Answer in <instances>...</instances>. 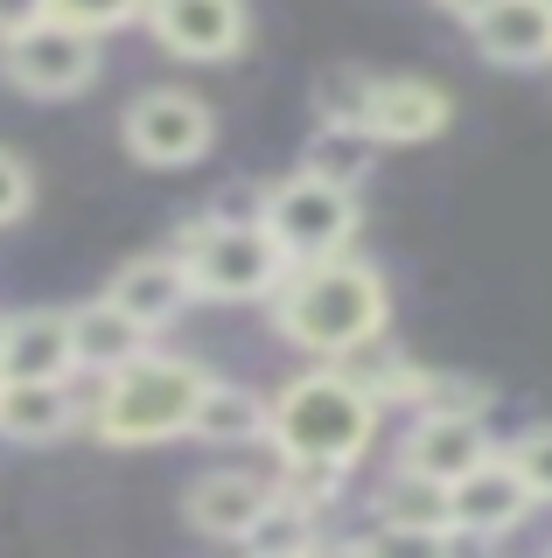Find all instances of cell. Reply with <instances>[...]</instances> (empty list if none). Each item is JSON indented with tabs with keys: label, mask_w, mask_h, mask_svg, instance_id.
I'll return each mask as SVG.
<instances>
[{
	"label": "cell",
	"mask_w": 552,
	"mask_h": 558,
	"mask_svg": "<svg viewBox=\"0 0 552 558\" xmlns=\"http://www.w3.org/2000/svg\"><path fill=\"white\" fill-rule=\"evenodd\" d=\"M0 377H77L71 314H63V307L8 314V336H0Z\"/></svg>",
	"instance_id": "2e32d148"
},
{
	"label": "cell",
	"mask_w": 552,
	"mask_h": 558,
	"mask_svg": "<svg viewBox=\"0 0 552 558\" xmlns=\"http://www.w3.org/2000/svg\"><path fill=\"white\" fill-rule=\"evenodd\" d=\"M119 140H127V154L141 168H196L203 154L217 147V112L196 92L161 84V92H141V98L127 105Z\"/></svg>",
	"instance_id": "8992f818"
},
{
	"label": "cell",
	"mask_w": 552,
	"mask_h": 558,
	"mask_svg": "<svg viewBox=\"0 0 552 558\" xmlns=\"http://www.w3.org/2000/svg\"><path fill=\"white\" fill-rule=\"evenodd\" d=\"M141 22L182 63H224L245 49V0H147Z\"/></svg>",
	"instance_id": "9c48e42d"
},
{
	"label": "cell",
	"mask_w": 552,
	"mask_h": 558,
	"mask_svg": "<svg viewBox=\"0 0 552 558\" xmlns=\"http://www.w3.org/2000/svg\"><path fill=\"white\" fill-rule=\"evenodd\" d=\"M28 209H36V174H28L22 154L0 147V231H8V223H22Z\"/></svg>",
	"instance_id": "83f0119b"
},
{
	"label": "cell",
	"mask_w": 552,
	"mask_h": 558,
	"mask_svg": "<svg viewBox=\"0 0 552 558\" xmlns=\"http://www.w3.org/2000/svg\"><path fill=\"white\" fill-rule=\"evenodd\" d=\"M112 301L133 314L141 328H168V322H182L189 301H196V287H189V266L176 252H141V258H127L112 279Z\"/></svg>",
	"instance_id": "9a60e30c"
},
{
	"label": "cell",
	"mask_w": 552,
	"mask_h": 558,
	"mask_svg": "<svg viewBox=\"0 0 552 558\" xmlns=\"http://www.w3.org/2000/svg\"><path fill=\"white\" fill-rule=\"evenodd\" d=\"M273 496H287V502H301V510H329V502L343 496V468L329 461H280V475H273Z\"/></svg>",
	"instance_id": "cb8c5ba5"
},
{
	"label": "cell",
	"mask_w": 552,
	"mask_h": 558,
	"mask_svg": "<svg viewBox=\"0 0 552 558\" xmlns=\"http://www.w3.org/2000/svg\"><path fill=\"white\" fill-rule=\"evenodd\" d=\"M371 70H350V63H336V70H322L315 77V112L329 119V126H364V112H371Z\"/></svg>",
	"instance_id": "603a6c76"
},
{
	"label": "cell",
	"mask_w": 552,
	"mask_h": 558,
	"mask_svg": "<svg viewBox=\"0 0 552 558\" xmlns=\"http://www.w3.org/2000/svg\"><path fill=\"white\" fill-rule=\"evenodd\" d=\"M189 433L211 440V447H252V440H266V398H259L252 384L211 377V384H203V398H196Z\"/></svg>",
	"instance_id": "d6986e66"
},
{
	"label": "cell",
	"mask_w": 552,
	"mask_h": 558,
	"mask_svg": "<svg viewBox=\"0 0 552 558\" xmlns=\"http://www.w3.org/2000/svg\"><path fill=\"white\" fill-rule=\"evenodd\" d=\"M531 482L517 475L511 453H482V461L469 468V475L447 482V517H455V537H504L517 531V523L531 517Z\"/></svg>",
	"instance_id": "ba28073f"
},
{
	"label": "cell",
	"mask_w": 552,
	"mask_h": 558,
	"mask_svg": "<svg viewBox=\"0 0 552 558\" xmlns=\"http://www.w3.org/2000/svg\"><path fill=\"white\" fill-rule=\"evenodd\" d=\"M447 92L427 77H377L371 84V112H364V133L377 147H420V140H434L447 126Z\"/></svg>",
	"instance_id": "5bb4252c"
},
{
	"label": "cell",
	"mask_w": 552,
	"mask_h": 558,
	"mask_svg": "<svg viewBox=\"0 0 552 558\" xmlns=\"http://www.w3.org/2000/svg\"><path fill=\"white\" fill-rule=\"evenodd\" d=\"M273 502V482L245 475V468H211V475L189 482L182 517L196 537H217V545H245V531L259 523V510Z\"/></svg>",
	"instance_id": "8fae6325"
},
{
	"label": "cell",
	"mask_w": 552,
	"mask_h": 558,
	"mask_svg": "<svg viewBox=\"0 0 552 558\" xmlns=\"http://www.w3.org/2000/svg\"><path fill=\"white\" fill-rule=\"evenodd\" d=\"M84 418V398H77V377H0V433L22 447H43V440H63Z\"/></svg>",
	"instance_id": "7c38bea8"
},
{
	"label": "cell",
	"mask_w": 552,
	"mask_h": 558,
	"mask_svg": "<svg viewBox=\"0 0 552 558\" xmlns=\"http://www.w3.org/2000/svg\"><path fill=\"white\" fill-rule=\"evenodd\" d=\"M203 384H211V371L196 356H168V349L147 342L133 363H119V371H106L92 384L84 426L106 447H161L176 433H189Z\"/></svg>",
	"instance_id": "3957f363"
},
{
	"label": "cell",
	"mask_w": 552,
	"mask_h": 558,
	"mask_svg": "<svg viewBox=\"0 0 552 558\" xmlns=\"http://www.w3.org/2000/svg\"><path fill=\"white\" fill-rule=\"evenodd\" d=\"M371 551H441L455 545V517H447V482H427L399 468L377 496V531L364 537Z\"/></svg>",
	"instance_id": "30bf717a"
},
{
	"label": "cell",
	"mask_w": 552,
	"mask_h": 558,
	"mask_svg": "<svg viewBox=\"0 0 552 558\" xmlns=\"http://www.w3.org/2000/svg\"><path fill=\"white\" fill-rule=\"evenodd\" d=\"M371 154H377V140L364 126H329V119H322L315 140L301 147V168L322 174V182H336V189H357L371 174Z\"/></svg>",
	"instance_id": "44dd1931"
},
{
	"label": "cell",
	"mask_w": 552,
	"mask_h": 558,
	"mask_svg": "<svg viewBox=\"0 0 552 558\" xmlns=\"http://www.w3.org/2000/svg\"><path fill=\"white\" fill-rule=\"evenodd\" d=\"M482 453H490V433H482L476 412H420L412 433L399 440V468H412L427 482H455V475H469Z\"/></svg>",
	"instance_id": "4fadbf2b"
},
{
	"label": "cell",
	"mask_w": 552,
	"mask_h": 558,
	"mask_svg": "<svg viewBox=\"0 0 552 558\" xmlns=\"http://www.w3.org/2000/svg\"><path fill=\"white\" fill-rule=\"evenodd\" d=\"M545 8H552V0H545Z\"/></svg>",
	"instance_id": "1f68e13d"
},
{
	"label": "cell",
	"mask_w": 552,
	"mask_h": 558,
	"mask_svg": "<svg viewBox=\"0 0 552 558\" xmlns=\"http://www.w3.org/2000/svg\"><path fill=\"white\" fill-rule=\"evenodd\" d=\"M412 405H420V412H476V418H490V391L469 384V377H434V371H427L420 391H412Z\"/></svg>",
	"instance_id": "484cf974"
},
{
	"label": "cell",
	"mask_w": 552,
	"mask_h": 558,
	"mask_svg": "<svg viewBox=\"0 0 552 558\" xmlns=\"http://www.w3.org/2000/svg\"><path fill=\"white\" fill-rule=\"evenodd\" d=\"M259 223H266V238L287 252V266L350 252V238H357V189H336V182H322V174L295 168V174H280V182H266Z\"/></svg>",
	"instance_id": "5b68a950"
},
{
	"label": "cell",
	"mask_w": 552,
	"mask_h": 558,
	"mask_svg": "<svg viewBox=\"0 0 552 558\" xmlns=\"http://www.w3.org/2000/svg\"><path fill=\"white\" fill-rule=\"evenodd\" d=\"M377 418H385V405L364 384L343 377L336 363H315L266 398V447L280 461H329L350 475L377 440Z\"/></svg>",
	"instance_id": "7a4b0ae2"
},
{
	"label": "cell",
	"mask_w": 552,
	"mask_h": 558,
	"mask_svg": "<svg viewBox=\"0 0 552 558\" xmlns=\"http://www.w3.org/2000/svg\"><path fill=\"white\" fill-rule=\"evenodd\" d=\"M36 22H49V0H0V43L22 35V28H36Z\"/></svg>",
	"instance_id": "f1b7e54d"
},
{
	"label": "cell",
	"mask_w": 552,
	"mask_h": 558,
	"mask_svg": "<svg viewBox=\"0 0 552 558\" xmlns=\"http://www.w3.org/2000/svg\"><path fill=\"white\" fill-rule=\"evenodd\" d=\"M0 336H8V314H0Z\"/></svg>",
	"instance_id": "4dcf8cb0"
},
{
	"label": "cell",
	"mask_w": 552,
	"mask_h": 558,
	"mask_svg": "<svg viewBox=\"0 0 552 558\" xmlns=\"http://www.w3.org/2000/svg\"><path fill=\"white\" fill-rule=\"evenodd\" d=\"M511 461H517V475L531 482V496L552 502V426H531V433H517V440L504 447Z\"/></svg>",
	"instance_id": "4316f807"
},
{
	"label": "cell",
	"mask_w": 552,
	"mask_h": 558,
	"mask_svg": "<svg viewBox=\"0 0 552 558\" xmlns=\"http://www.w3.org/2000/svg\"><path fill=\"white\" fill-rule=\"evenodd\" d=\"M385 314H392L385 279H377V266H364L350 252L301 258V266H287L280 293H273V328L295 349H308L315 363H336L343 349L377 336Z\"/></svg>",
	"instance_id": "6da1fadb"
},
{
	"label": "cell",
	"mask_w": 552,
	"mask_h": 558,
	"mask_svg": "<svg viewBox=\"0 0 552 558\" xmlns=\"http://www.w3.org/2000/svg\"><path fill=\"white\" fill-rule=\"evenodd\" d=\"M147 342H154V328H141L127 307L112 301V293H98V301L71 307V349H77V377H106V371H119V363H133Z\"/></svg>",
	"instance_id": "ac0fdd59"
},
{
	"label": "cell",
	"mask_w": 552,
	"mask_h": 558,
	"mask_svg": "<svg viewBox=\"0 0 552 558\" xmlns=\"http://www.w3.org/2000/svg\"><path fill=\"white\" fill-rule=\"evenodd\" d=\"M168 252L189 266L196 301H273L287 279V252L266 238V223L238 217H189Z\"/></svg>",
	"instance_id": "277c9868"
},
{
	"label": "cell",
	"mask_w": 552,
	"mask_h": 558,
	"mask_svg": "<svg viewBox=\"0 0 552 558\" xmlns=\"http://www.w3.org/2000/svg\"><path fill=\"white\" fill-rule=\"evenodd\" d=\"M441 8H447V14H455V22H476V14H482V8H490V0H441Z\"/></svg>",
	"instance_id": "f546056e"
},
{
	"label": "cell",
	"mask_w": 552,
	"mask_h": 558,
	"mask_svg": "<svg viewBox=\"0 0 552 558\" xmlns=\"http://www.w3.org/2000/svg\"><path fill=\"white\" fill-rule=\"evenodd\" d=\"M336 371H343V377H357V384H364V391L377 398V405H412V391H420V377H427L420 363L406 356V349H392L385 328H377V336H364L357 349H343Z\"/></svg>",
	"instance_id": "ffe728a7"
},
{
	"label": "cell",
	"mask_w": 552,
	"mask_h": 558,
	"mask_svg": "<svg viewBox=\"0 0 552 558\" xmlns=\"http://www.w3.org/2000/svg\"><path fill=\"white\" fill-rule=\"evenodd\" d=\"M57 22H71L84 35H112V28H133L147 14V0H49Z\"/></svg>",
	"instance_id": "d4e9b609"
},
{
	"label": "cell",
	"mask_w": 552,
	"mask_h": 558,
	"mask_svg": "<svg viewBox=\"0 0 552 558\" xmlns=\"http://www.w3.org/2000/svg\"><path fill=\"white\" fill-rule=\"evenodd\" d=\"M245 545H252L259 558H287V551H308V545H315V510H301V502L273 496L266 510H259V523L245 531Z\"/></svg>",
	"instance_id": "7402d4cb"
},
{
	"label": "cell",
	"mask_w": 552,
	"mask_h": 558,
	"mask_svg": "<svg viewBox=\"0 0 552 558\" xmlns=\"http://www.w3.org/2000/svg\"><path fill=\"white\" fill-rule=\"evenodd\" d=\"M476 49L504 70H531L552 63V8L545 0H490V8L469 22Z\"/></svg>",
	"instance_id": "e0dca14e"
},
{
	"label": "cell",
	"mask_w": 552,
	"mask_h": 558,
	"mask_svg": "<svg viewBox=\"0 0 552 558\" xmlns=\"http://www.w3.org/2000/svg\"><path fill=\"white\" fill-rule=\"evenodd\" d=\"M0 77L22 98H77L98 77V35H84V28L49 14V22L0 43Z\"/></svg>",
	"instance_id": "52a82bcc"
}]
</instances>
